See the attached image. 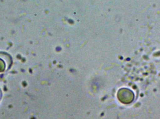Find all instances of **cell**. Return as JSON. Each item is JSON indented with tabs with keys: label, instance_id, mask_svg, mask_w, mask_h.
Returning <instances> with one entry per match:
<instances>
[{
	"label": "cell",
	"instance_id": "obj_1",
	"mask_svg": "<svg viewBox=\"0 0 160 119\" xmlns=\"http://www.w3.org/2000/svg\"><path fill=\"white\" fill-rule=\"evenodd\" d=\"M2 97V92L1 91V89H0V101H1V99Z\"/></svg>",
	"mask_w": 160,
	"mask_h": 119
}]
</instances>
